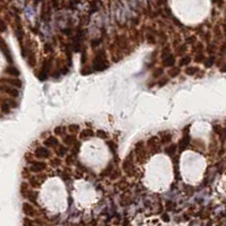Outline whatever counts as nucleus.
Masks as SVG:
<instances>
[{
	"mask_svg": "<svg viewBox=\"0 0 226 226\" xmlns=\"http://www.w3.org/2000/svg\"><path fill=\"white\" fill-rule=\"evenodd\" d=\"M191 57H183V58H181V60L179 61V64H180V67H183V66H188L190 62H191Z\"/></svg>",
	"mask_w": 226,
	"mask_h": 226,
	"instance_id": "nucleus-20",
	"label": "nucleus"
},
{
	"mask_svg": "<svg viewBox=\"0 0 226 226\" xmlns=\"http://www.w3.org/2000/svg\"><path fill=\"white\" fill-rule=\"evenodd\" d=\"M23 226H37V225L35 224V222L31 220L28 217H26V218L24 219V222H23Z\"/></svg>",
	"mask_w": 226,
	"mask_h": 226,
	"instance_id": "nucleus-25",
	"label": "nucleus"
},
{
	"mask_svg": "<svg viewBox=\"0 0 226 226\" xmlns=\"http://www.w3.org/2000/svg\"><path fill=\"white\" fill-rule=\"evenodd\" d=\"M163 63L165 67H173L175 63V58L173 57V54H168L163 58Z\"/></svg>",
	"mask_w": 226,
	"mask_h": 226,
	"instance_id": "nucleus-10",
	"label": "nucleus"
},
{
	"mask_svg": "<svg viewBox=\"0 0 226 226\" xmlns=\"http://www.w3.org/2000/svg\"><path fill=\"white\" fill-rule=\"evenodd\" d=\"M6 73H8V75H10V76H14V77H17V76H19V70L16 68V67H14V66H8L7 68H6Z\"/></svg>",
	"mask_w": 226,
	"mask_h": 226,
	"instance_id": "nucleus-14",
	"label": "nucleus"
},
{
	"mask_svg": "<svg viewBox=\"0 0 226 226\" xmlns=\"http://www.w3.org/2000/svg\"><path fill=\"white\" fill-rule=\"evenodd\" d=\"M162 218H163V220H165V222H168V220H170V218H168V216L167 215H163L162 216Z\"/></svg>",
	"mask_w": 226,
	"mask_h": 226,
	"instance_id": "nucleus-35",
	"label": "nucleus"
},
{
	"mask_svg": "<svg viewBox=\"0 0 226 226\" xmlns=\"http://www.w3.org/2000/svg\"><path fill=\"white\" fill-rule=\"evenodd\" d=\"M167 82H168V79H167V78H164V79H162L158 84H159V86H163V85H165Z\"/></svg>",
	"mask_w": 226,
	"mask_h": 226,
	"instance_id": "nucleus-33",
	"label": "nucleus"
},
{
	"mask_svg": "<svg viewBox=\"0 0 226 226\" xmlns=\"http://www.w3.org/2000/svg\"><path fill=\"white\" fill-rule=\"evenodd\" d=\"M94 130L93 129H84L80 131V138L82 139H89L94 136Z\"/></svg>",
	"mask_w": 226,
	"mask_h": 226,
	"instance_id": "nucleus-12",
	"label": "nucleus"
},
{
	"mask_svg": "<svg viewBox=\"0 0 226 226\" xmlns=\"http://www.w3.org/2000/svg\"><path fill=\"white\" fill-rule=\"evenodd\" d=\"M46 168V163L42 161H31L28 170L33 173H41Z\"/></svg>",
	"mask_w": 226,
	"mask_h": 226,
	"instance_id": "nucleus-3",
	"label": "nucleus"
},
{
	"mask_svg": "<svg viewBox=\"0 0 226 226\" xmlns=\"http://www.w3.org/2000/svg\"><path fill=\"white\" fill-rule=\"evenodd\" d=\"M45 48H46V49H45V51H46V52H48V51H51V46H50V45H46Z\"/></svg>",
	"mask_w": 226,
	"mask_h": 226,
	"instance_id": "nucleus-36",
	"label": "nucleus"
},
{
	"mask_svg": "<svg viewBox=\"0 0 226 226\" xmlns=\"http://www.w3.org/2000/svg\"><path fill=\"white\" fill-rule=\"evenodd\" d=\"M50 61L49 62H45L44 64H43V67H42L41 71L39 73V78L41 79V80H45L46 79V77H48V73H49V69H50Z\"/></svg>",
	"mask_w": 226,
	"mask_h": 226,
	"instance_id": "nucleus-6",
	"label": "nucleus"
},
{
	"mask_svg": "<svg viewBox=\"0 0 226 226\" xmlns=\"http://www.w3.org/2000/svg\"><path fill=\"white\" fill-rule=\"evenodd\" d=\"M68 154V148L64 146V145H59L57 148H55V155L59 157V158H62V157H66Z\"/></svg>",
	"mask_w": 226,
	"mask_h": 226,
	"instance_id": "nucleus-7",
	"label": "nucleus"
},
{
	"mask_svg": "<svg viewBox=\"0 0 226 226\" xmlns=\"http://www.w3.org/2000/svg\"><path fill=\"white\" fill-rule=\"evenodd\" d=\"M198 71H199V69H198L197 67H186V68H185V70H184L185 73H186V75H189V76L195 75Z\"/></svg>",
	"mask_w": 226,
	"mask_h": 226,
	"instance_id": "nucleus-18",
	"label": "nucleus"
},
{
	"mask_svg": "<svg viewBox=\"0 0 226 226\" xmlns=\"http://www.w3.org/2000/svg\"><path fill=\"white\" fill-rule=\"evenodd\" d=\"M163 73V69H161V68H158V69H156L154 71V73H153V76L154 77H159Z\"/></svg>",
	"mask_w": 226,
	"mask_h": 226,
	"instance_id": "nucleus-30",
	"label": "nucleus"
},
{
	"mask_svg": "<svg viewBox=\"0 0 226 226\" xmlns=\"http://www.w3.org/2000/svg\"><path fill=\"white\" fill-rule=\"evenodd\" d=\"M161 134H162L161 144L166 145V144H168V143H171V140H172V134H170L168 131H163V132H161Z\"/></svg>",
	"mask_w": 226,
	"mask_h": 226,
	"instance_id": "nucleus-11",
	"label": "nucleus"
},
{
	"mask_svg": "<svg viewBox=\"0 0 226 226\" xmlns=\"http://www.w3.org/2000/svg\"><path fill=\"white\" fill-rule=\"evenodd\" d=\"M93 67L95 70H104L107 68V62L105 60V54L102 51H100L96 57L94 58V61H93Z\"/></svg>",
	"mask_w": 226,
	"mask_h": 226,
	"instance_id": "nucleus-1",
	"label": "nucleus"
},
{
	"mask_svg": "<svg viewBox=\"0 0 226 226\" xmlns=\"http://www.w3.org/2000/svg\"><path fill=\"white\" fill-rule=\"evenodd\" d=\"M2 89L7 93V94H9L10 96H12V97H18L19 96L18 91L16 88H14V87H2Z\"/></svg>",
	"mask_w": 226,
	"mask_h": 226,
	"instance_id": "nucleus-16",
	"label": "nucleus"
},
{
	"mask_svg": "<svg viewBox=\"0 0 226 226\" xmlns=\"http://www.w3.org/2000/svg\"><path fill=\"white\" fill-rule=\"evenodd\" d=\"M206 60V58H205V55L204 54H197L195 57V61L197 62V63H201V62H205Z\"/></svg>",
	"mask_w": 226,
	"mask_h": 226,
	"instance_id": "nucleus-27",
	"label": "nucleus"
},
{
	"mask_svg": "<svg viewBox=\"0 0 226 226\" xmlns=\"http://www.w3.org/2000/svg\"><path fill=\"white\" fill-rule=\"evenodd\" d=\"M177 73H180V68L179 67H175L173 70H171L170 72V75H171V77H176L177 76Z\"/></svg>",
	"mask_w": 226,
	"mask_h": 226,
	"instance_id": "nucleus-28",
	"label": "nucleus"
},
{
	"mask_svg": "<svg viewBox=\"0 0 226 226\" xmlns=\"http://www.w3.org/2000/svg\"><path fill=\"white\" fill-rule=\"evenodd\" d=\"M176 149H177V145H170L168 147H166L164 149V153L167 156H174L175 152H176Z\"/></svg>",
	"mask_w": 226,
	"mask_h": 226,
	"instance_id": "nucleus-15",
	"label": "nucleus"
},
{
	"mask_svg": "<svg viewBox=\"0 0 226 226\" xmlns=\"http://www.w3.org/2000/svg\"><path fill=\"white\" fill-rule=\"evenodd\" d=\"M190 141H191V139H190L189 134H185V136H183V137H182V139L180 140L179 145H177L179 149H180V150H183V149H185V148L190 145Z\"/></svg>",
	"mask_w": 226,
	"mask_h": 226,
	"instance_id": "nucleus-8",
	"label": "nucleus"
},
{
	"mask_svg": "<svg viewBox=\"0 0 226 226\" xmlns=\"http://www.w3.org/2000/svg\"><path fill=\"white\" fill-rule=\"evenodd\" d=\"M7 82H9L10 85H12V86H15V87H21V82L19 79H9Z\"/></svg>",
	"mask_w": 226,
	"mask_h": 226,
	"instance_id": "nucleus-24",
	"label": "nucleus"
},
{
	"mask_svg": "<svg viewBox=\"0 0 226 226\" xmlns=\"http://www.w3.org/2000/svg\"><path fill=\"white\" fill-rule=\"evenodd\" d=\"M75 141H76V138L72 136V134H66V136H63V138H62V143L63 145L66 146V147H70L72 145L75 144Z\"/></svg>",
	"mask_w": 226,
	"mask_h": 226,
	"instance_id": "nucleus-9",
	"label": "nucleus"
},
{
	"mask_svg": "<svg viewBox=\"0 0 226 226\" xmlns=\"http://www.w3.org/2000/svg\"><path fill=\"white\" fill-rule=\"evenodd\" d=\"M0 109H1L2 113H5V114H8V113L10 112V104H9L8 102H2V103H1V106H0Z\"/></svg>",
	"mask_w": 226,
	"mask_h": 226,
	"instance_id": "nucleus-17",
	"label": "nucleus"
},
{
	"mask_svg": "<svg viewBox=\"0 0 226 226\" xmlns=\"http://www.w3.org/2000/svg\"><path fill=\"white\" fill-rule=\"evenodd\" d=\"M112 170H113V165H107L104 170H103V172L101 173V174L103 175V176H106V175H109V174H111V172H112Z\"/></svg>",
	"mask_w": 226,
	"mask_h": 226,
	"instance_id": "nucleus-22",
	"label": "nucleus"
},
{
	"mask_svg": "<svg viewBox=\"0 0 226 226\" xmlns=\"http://www.w3.org/2000/svg\"><path fill=\"white\" fill-rule=\"evenodd\" d=\"M0 31L1 32L6 31V24L1 21V19H0Z\"/></svg>",
	"mask_w": 226,
	"mask_h": 226,
	"instance_id": "nucleus-32",
	"label": "nucleus"
},
{
	"mask_svg": "<svg viewBox=\"0 0 226 226\" xmlns=\"http://www.w3.org/2000/svg\"><path fill=\"white\" fill-rule=\"evenodd\" d=\"M67 130H69L71 134H73V132H75V134H77V132L79 131V125H78V124H70V125L68 127V129H67Z\"/></svg>",
	"mask_w": 226,
	"mask_h": 226,
	"instance_id": "nucleus-23",
	"label": "nucleus"
},
{
	"mask_svg": "<svg viewBox=\"0 0 226 226\" xmlns=\"http://www.w3.org/2000/svg\"><path fill=\"white\" fill-rule=\"evenodd\" d=\"M43 145H44L45 147H51V148H54V149H55V148L60 145V141H59V139H58L57 137L50 136V137H48L46 139H44Z\"/></svg>",
	"mask_w": 226,
	"mask_h": 226,
	"instance_id": "nucleus-5",
	"label": "nucleus"
},
{
	"mask_svg": "<svg viewBox=\"0 0 226 226\" xmlns=\"http://www.w3.org/2000/svg\"><path fill=\"white\" fill-rule=\"evenodd\" d=\"M64 131H67V128L66 127H62V125H59L57 128H54V134L57 136H64Z\"/></svg>",
	"mask_w": 226,
	"mask_h": 226,
	"instance_id": "nucleus-21",
	"label": "nucleus"
},
{
	"mask_svg": "<svg viewBox=\"0 0 226 226\" xmlns=\"http://www.w3.org/2000/svg\"><path fill=\"white\" fill-rule=\"evenodd\" d=\"M34 156H35L36 158L44 159V158H50L52 156V153L48 147H45V146H40V147H37V148L34 150Z\"/></svg>",
	"mask_w": 226,
	"mask_h": 226,
	"instance_id": "nucleus-2",
	"label": "nucleus"
},
{
	"mask_svg": "<svg viewBox=\"0 0 226 226\" xmlns=\"http://www.w3.org/2000/svg\"><path fill=\"white\" fill-rule=\"evenodd\" d=\"M96 136H97L98 138H103V139H106V138H107V134H106L104 130H102V129H98V130L96 131Z\"/></svg>",
	"mask_w": 226,
	"mask_h": 226,
	"instance_id": "nucleus-26",
	"label": "nucleus"
},
{
	"mask_svg": "<svg viewBox=\"0 0 226 226\" xmlns=\"http://www.w3.org/2000/svg\"><path fill=\"white\" fill-rule=\"evenodd\" d=\"M220 138H222V140H223V141L226 140V128L223 129V131H222V134H220Z\"/></svg>",
	"mask_w": 226,
	"mask_h": 226,
	"instance_id": "nucleus-31",
	"label": "nucleus"
},
{
	"mask_svg": "<svg viewBox=\"0 0 226 226\" xmlns=\"http://www.w3.org/2000/svg\"><path fill=\"white\" fill-rule=\"evenodd\" d=\"M23 213L27 217H34L36 215V210H35L34 206L30 202H24L23 204Z\"/></svg>",
	"mask_w": 226,
	"mask_h": 226,
	"instance_id": "nucleus-4",
	"label": "nucleus"
},
{
	"mask_svg": "<svg viewBox=\"0 0 226 226\" xmlns=\"http://www.w3.org/2000/svg\"><path fill=\"white\" fill-rule=\"evenodd\" d=\"M216 61V58L214 57V55H210L209 58H207L205 60V66L207 67V68H209V67H211V66H214V63H215Z\"/></svg>",
	"mask_w": 226,
	"mask_h": 226,
	"instance_id": "nucleus-19",
	"label": "nucleus"
},
{
	"mask_svg": "<svg viewBox=\"0 0 226 226\" xmlns=\"http://www.w3.org/2000/svg\"><path fill=\"white\" fill-rule=\"evenodd\" d=\"M107 144L110 146V149L112 150L113 153H115V152H116V144H115L114 141H112V140H111V141H107Z\"/></svg>",
	"mask_w": 226,
	"mask_h": 226,
	"instance_id": "nucleus-29",
	"label": "nucleus"
},
{
	"mask_svg": "<svg viewBox=\"0 0 226 226\" xmlns=\"http://www.w3.org/2000/svg\"><path fill=\"white\" fill-rule=\"evenodd\" d=\"M223 67H220V71L222 72H225L226 71V63H224V64H222Z\"/></svg>",
	"mask_w": 226,
	"mask_h": 226,
	"instance_id": "nucleus-34",
	"label": "nucleus"
},
{
	"mask_svg": "<svg viewBox=\"0 0 226 226\" xmlns=\"http://www.w3.org/2000/svg\"><path fill=\"white\" fill-rule=\"evenodd\" d=\"M41 183L42 181L39 180V177H36V176H31L28 179V185H31L32 188H39L41 185Z\"/></svg>",
	"mask_w": 226,
	"mask_h": 226,
	"instance_id": "nucleus-13",
	"label": "nucleus"
}]
</instances>
